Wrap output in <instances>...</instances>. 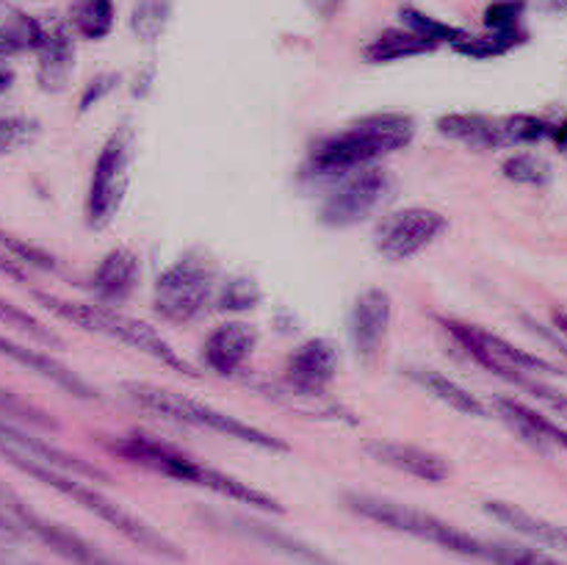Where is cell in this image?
Instances as JSON below:
<instances>
[{
    "label": "cell",
    "instance_id": "40",
    "mask_svg": "<svg viewBox=\"0 0 567 565\" xmlns=\"http://www.w3.org/2000/svg\"><path fill=\"white\" fill-rule=\"evenodd\" d=\"M0 275L11 277V280L25 282V269H22V266L17 264L9 253H0Z\"/></svg>",
    "mask_w": 567,
    "mask_h": 565
},
{
    "label": "cell",
    "instance_id": "12",
    "mask_svg": "<svg viewBox=\"0 0 567 565\" xmlns=\"http://www.w3.org/2000/svg\"><path fill=\"white\" fill-rule=\"evenodd\" d=\"M203 521L210 530L227 532V535L244 537L249 543H258V546L271 548V552L282 554V557L293 559L299 565H341L338 559H332L330 554H324L321 548L310 546L302 537H293L288 532L277 530V526L264 524L258 518H247V515H233V513H214V510H205Z\"/></svg>",
    "mask_w": 567,
    "mask_h": 565
},
{
    "label": "cell",
    "instance_id": "14",
    "mask_svg": "<svg viewBox=\"0 0 567 565\" xmlns=\"http://www.w3.org/2000/svg\"><path fill=\"white\" fill-rule=\"evenodd\" d=\"M22 454V458H31L33 463L48 465V469L64 471V474L83 476V480H97L109 482V474L103 469H97L89 460L78 458V454L64 452V449L53 446V443L42 441V438H33L31 432L22 430L20 424H11V421L0 419V454Z\"/></svg>",
    "mask_w": 567,
    "mask_h": 565
},
{
    "label": "cell",
    "instance_id": "37",
    "mask_svg": "<svg viewBox=\"0 0 567 565\" xmlns=\"http://www.w3.org/2000/svg\"><path fill=\"white\" fill-rule=\"evenodd\" d=\"M491 565H563V563L551 559L548 554L535 552V548L496 541V552H493Z\"/></svg>",
    "mask_w": 567,
    "mask_h": 565
},
{
    "label": "cell",
    "instance_id": "31",
    "mask_svg": "<svg viewBox=\"0 0 567 565\" xmlns=\"http://www.w3.org/2000/svg\"><path fill=\"white\" fill-rule=\"evenodd\" d=\"M402 22L408 31L419 33V37L430 39V42L435 44H452V48L465 37V33H468L463 31V28L449 25V22L443 20H435V17L424 14V11L419 9H402Z\"/></svg>",
    "mask_w": 567,
    "mask_h": 565
},
{
    "label": "cell",
    "instance_id": "5",
    "mask_svg": "<svg viewBox=\"0 0 567 565\" xmlns=\"http://www.w3.org/2000/svg\"><path fill=\"white\" fill-rule=\"evenodd\" d=\"M33 299L42 305L44 310H50L59 319L70 321L78 330L94 332V336L111 338L116 343H125V347L138 349V352L150 355L158 363L169 366L172 371L183 377H197V371L188 366V360H183L147 321L133 319V316L122 314V310L111 308V305H92V302H78V299H64L55 297L48 291H33Z\"/></svg>",
    "mask_w": 567,
    "mask_h": 565
},
{
    "label": "cell",
    "instance_id": "26",
    "mask_svg": "<svg viewBox=\"0 0 567 565\" xmlns=\"http://www.w3.org/2000/svg\"><path fill=\"white\" fill-rule=\"evenodd\" d=\"M116 9L114 0H72L70 22L83 39H105L114 28Z\"/></svg>",
    "mask_w": 567,
    "mask_h": 565
},
{
    "label": "cell",
    "instance_id": "10",
    "mask_svg": "<svg viewBox=\"0 0 567 565\" xmlns=\"http://www.w3.org/2000/svg\"><path fill=\"white\" fill-rule=\"evenodd\" d=\"M388 181L385 170L380 166H363V170L347 172L341 183L330 192L319 210V222L327 227H352L369 219L380 203L385 199Z\"/></svg>",
    "mask_w": 567,
    "mask_h": 565
},
{
    "label": "cell",
    "instance_id": "4",
    "mask_svg": "<svg viewBox=\"0 0 567 565\" xmlns=\"http://www.w3.org/2000/svg\"><path fill=\"white\" fill-rule=\"evenodd\" d=\"M3 458L9 460L14 469H20L22 474L33 476V480L42 482V485L59 491L61 496H66V499H72L75 504H81L86 513H92L94 518L105 521L111 530H116L120 535H125L127 541L136 543V546L144 548V552L155 554V557H161V559H172V563H183V559H186V552H183L175 541H169L166 535H161L153 524H147L144 518H138L136 513H131V510L122 507V504H116L114 499H109L105 493L89 487L86 480H75V476L64 474V471L39 465V463H33L31 458H22V454L9 452V454H3Z\"/></svg>",
    "mask_w": 567,
    "mask_h": 565
},
{
    "label": "cell",
    "instance_id": "19",
    "mask_svg": "<svg viewBox=\"0 0 567 565\" xmlns=\"http://www.w3.org/2000/svg\"><path fill=\"white\" fill-rule=\"evenodd\" d=\"M39 70L37 81L44 92H61L70 83L72 70H75V44H72L70 31L64 22L50 20L44 22L42 42L37 48Z\"/></svg>",
    "mask_w": 567,
    "mask_h": 565
},
{
    "label": "cell",
    "instance_id": "43",
    "mask_svg": "<svg viewBox=\"0 0 567 565\" xmlns=\"http://www.w3.org/2000/svg\"><path fill=\"white\" fill-rule=\"evenodd\" d=\"M0 535H6V537H22V532L17 530V526L11 524V521L6 518L3 513H0Z\"/></svg>",
    "mask_w": 567,
    "mask_h": 565
},
{
    "label": "cell",
    "instance_id": "25",
    "mask_svg": "<svg viewBox=\"0 0 567 565\" xmlns=\"http://www.w3.org/2000/svg\"><path fill=\"white\" fill-rule=\"evenodd\" d=\"M410 377H413V380L419 382L426 393H432L435 399L446 402L449 408L460 410V413H465V415H485V404H482L474 393L465 391L460 382H454L452 377L437 374V371H432V369H413L410 371Z\"/></svg>",
    "mask_w": 567,
    "mask_h": 565
},
{
    "label": "cell",
    "instance_id": "24",
    "mask_svg": "<svg viewBox=\"0 0 567 565\" xmlns=\"http://www.w3.org/2000/svg\"><path fill=\"white\" fill-rule=\"evenodd\" d=\"M432 50H437V44L430 42V39L419 37L408 28H388V31H382L380 37L365 44L363 55L371 64H391V61L415 59V55L432 53Z\"/></svg>",
    "mask_w": 567,
    "mask_h": 565
},
{
    "label": "cell",
    "instance_id": "27",
    "mask_svg": "<svg viewBox=\"0 0 567 565\" xmlns=\"http://www.w3.org/2000/svg\"><path fill=\"white\" fill-rule=\"evenodd\" d=\"M44 22L31 14H11L0 25V55H17L37 50L42 42Z\"/></svg>",
    "mask_w": 567,
    "mask_h": 565
},
{
    "label": "cell",
    "instance_id": "17",
    "mask_svg": "<svg viewBox=\"0 0 567 565\" xmlns=\"http://www.w3.org/2000/svg\"><path fill=\"white\" fill-rule=\"evenodd\" d=\"M365 454L371 460H377L380 465L388 469H396L402 474L415 476V480H424L430 485H441L452 476V465L443 454L430 452L424 446H415V443H399V441H369L365 443Z\"/></svg>",
    "mask_w": 567,
    "mask_h": 565
},
{
    "label": "cell",
    "instance_id": "2",
    "mask_svg": "<svg viewBox=\"0 0 567 565\" xmlns=\"http://www.w3.org/2000/svg\"><path fill=\"white\" fill-rule=\"evenodd\" d=\"M415 136V120L402 111H380L332 133L313 147L308 170L313 175H347L371 166L388 153H399Z\"/></svg>",
    "mask_w": 567,
    "mask_h": 565
},
{
    "label": "cell",
    "instance_id": "38",
    "mask_svg": "<svg viewBox=\"0 0 567 565\" xmlns=\"http://www.w3.org/2000/svg\"><path fill=\"white\" fill-rule=\"evenodd\" d=\"M520 14H524V0H496L485 11L487 31H513V28H520Z\"/></svg>",
    "mask_w": 567,
    "mask_h": 565
},
{
    "label": "cell",
    "instance_id": "16",
    "mask_svg": "<svg viewBox=\"0 0 567 565\" xmlns=\"http://www.w3.org/2000/svg\"><path fill=\"white\" fill-rule=\"evenodd\" d=\"M258 330L247 321H221L205 336L203 363L219 377L241 374L244 366L252 358L255 347H258Z\"/></svg>",
    "mask_w": 567,
    "mask_h": 565
},
{
    "label": "cell",
    "instance_id": "9",
    "mask_svg": "<svg viewBox=\"0 0 567 565\" xmlns=\"http://www.w3.org/2000/svg\"><path fill=\"white\" fill-rule=\"evenodd\" d=\"M127 166H131V133L114 131L94 161L92 186L86 197V216L92 227L111 225L127 192Z\"/></svg>",
    "mask_w": 567,
    "mask_h": 565
},
{
    "label": "cell",
    "instance_id": "41",
    "mask_svg": "<svg viewBox=\"0 0 567 565\" xmlns=\"http://www.w3.org/2000/svg\"><path fill=\"white\" fill-rule=\"evenodd\" d=\"M0 565H37V563H31V559L25 557H17L11 548L3 546V552H0Z\"/></svg>",
    "mask_w": 567,
    "mask_h": 565
},
{
    "label": "cell",
    "instance_id": "35",
    "mask_svg": "<svg viewBox=\"0 0 567 565\" xmlns=\"http://www.w3.org/2000/svg\"><path fill=\"white\" fill-rule=\"evenodd\" d=\"M39 136V122L28 116H0V155L28 147Z\"/></svg>",
    "mask_w": 567,
    "mask_h": 565
},
{
    "label": "cell",
    "instance_id": "29",
    "mask_svg": "<svg viewBox=\"0 0 567 565\" xmlns=\"http://www.w3.org/2000/svg\"><path fill=\"white\" fill-rule=\"evenodd\" d=\"M0 419L20 427H39V430H55V427H59L48 410L28 402V399L17 397V393L6 391V388H0Z\"/></svg>",
    "mask_w": 567,
    "mask_h": 565
},
{
    "label": "cell",
    "instance_id": "11",
    "mask_svg": "<svg viewBox=\"0 0 567 565\" xmlns=\"http://www.w3.org/2000/svg\"><path fill=\"white\" fill-rule=\"evenodd\" d=\"M449 219L435 208H404L396 210L377 236V249L391 264H404L424 253L430 244L446 233Z\"/></svg>",
    "mask_w": 567,
    "mask_h": 565
},
{
    "label": "cell",
    "instance_id": "39",
    "mask_svg": "<svg viewBox=\"0 0 567 565\" xmlns=\"http://www.w3.org/2000/svg\"><path fill=\"white\" fill-rule=\"evenodd\" d=\"M116 81H120V78H116L114 72H111V75H97V78H94V81L86 86V94H83V97H81V111L92 109V105L97 103V100L103 97V94H109L111 89H114Z\"/></svg>",
    "mask_w": 567,
    "mask_h": 565
},
{
    "label": "cell",
    "instance_id": "45",
    "mask_svg": "<svg viewBox=\"0 0 567 565\" xmlns=\"http://www.w3.org/2000/svg\"><path fill=\"white\" fill-rule=\"evenodd\" d=\"M0 552H3V543H0Z\"/></svg>",
    "mask_w": 567,
    "mask_h": 565
},
{
    "label": "cell",
    "instance_id": "33",
    "mask_svg": "<svg viewBox=\"0 0 567 565\" xmlns=\"http://www.w3.org/2000/svg\"><path fill=\"white\" fill-rule=\"evenodd\" d=\"M504 142L509 144H537L551 136V125L535 114H513L502 120Z\"/></svg>",
    "mask_w": 567,
    "mask_h": 565
},
{
    "label": "cell",
    "instance_id": "8",
    "mask_svg": "<svg viewBox=\"0 0 567 565\" xmlns=\"http://www.w3.org/2000/svg\"><path fill=\"white\" fill-rule=\"evenodd\" d=\"M0 513L22 532V535L37 537L42 546H48L50 552L64 557L72 565H122L120 559L109 557L105 552H100L94 543H89L86 537L78 535L70 526L59 524V521H50L48 515L37 513L31 504L22 502L11 487H6L0 482Z\"/></svg>",
    "mask_w": 567,
    "mask_h": 565
},
{
    "label": "cell",
    "instance_id": "21",
    "mask_svg": "<svg viewBox=\"0 0 567 565\" xmlns=\"http://www.w3.org/2000/svg\"><path fill=\"white\" fill-rule=\"evenodd\" d=\"M482 507H485V513L491 515V518L509 526V530L518 532V535L567 554V526L554 524V521L540 518V515L535 513H526L524 507H518V504L513 502H498V499H491V502H485Z\"/></svg>",
    "mask_w": 567,
    "mask_h": 565
},
{
    "label": "cell",
    "instance_id": "6",
    "mask_svg": "<svg viewBox=\"0 0 567 565\" xmlns=\"http://www.w3.org/2000/svg\"><path fill=\"white\" fill-rule=\"evenodd\" d=\"M125 397L131 399L136 408L147 410V413L161 415V419L177 421L186 427H199V430L216 432V435L233 438L238 443H249L255 449H269V452H288V443L282 438L271 435V432L258 430V427L247 424V421L236 419L230 413L210 408V404L199 402V399L186 397L172 388L155 386V382H125L122 386Z\"/></svg>",
    "mask_w": 567,
    "mask_h": 565
},
{
    "label": "cell",
    "instance_id": "13",
    "mask_svg": "<svg viewBox=\"0 0 567 565\" xmlns=\"http://www.w3.org/2000/svg\"><path fill=\"white\" fill-rule=\"evenodd\" d=\"M338 366H341V352L338 343L330 338H310L299 343L286 360V377L282 388L291 393H308V397H321L336 380Z\"/></svg>",
    "mask_w": 567,
    "mask_h": 565
},
{
    "label": "cell",
    "instance_id": "44",
    "mask_svg": "<svg viewBox=\"0 0 567 565\" xmlns=\"http://www.w3.org/2000/svg\"><path fill=\"white\" fill-rule=\"evenodd\" d=\"M554 327L567 336V314H563V310H554Z\"/></svg>",
    "mask_w": 567,
    "mask_h": 565
},
{
    "label": "cell",
    "instance_id": "28",
    "mask_svg": "<svg viewBox=\"0 0 567 565\" xmlns=\"http://www.w3.org/2000/svg\"><path fill=\"white\" fill-rule=\"evenodd\" d=\"M526 42V33L520 28H513V31H487L485 37H476V33H465L454 50L463 55H471V59H496V55L509 53L518 44Z\"/></svg>",
    "mask_w": 567,
    "mask_h": 565
},
{
    "label": "cell",
    "instance_id": "42",
    "mask_svg": "<svg viewBox=\"0 0 567 565\" xmlns=\"http://www.w3.org/2000/svg\"><path fill=\"white\" fill-rule=\"evenodd\" d=\"M11 83H14V72H11V66L0 59V92H6Z\"/></svg>",
    "mask_w": 567,
    "mask_h": 565
},
{
    "label": "cell",
    "instance_id": "20",
    "mask_svg": "<svg viewBox=\"0 0 567 565\" xmlns=\"http://www.w3.org/2000/svg\"><path fill=\"white\" fill-rule=\"evenodd\" d=\"M0 355H3V358H9L11 363L25 366V369L33 371V374L44 377V380L53 382L55 388H61V391L70 393V397L97 399V391H94V388L89 386L83 377H78L75 371L66 369L64 363H59V360L50 358V355L39 352V349H28V347H22V343L11 341V338L0 336Z\"/></svg>",
    "mask_w": 567,
    "mask_h": 565
},
{
    "label": "cell",
    "instance_id": "15",
    "mask_svg": "<svg viewBox=\"0 0 567 565\" xmlns=\"http://www.w3.org/2000/svg\"><path fill=\"white\" fill-rule=\"evenodd\" d=\"M393 319V299L391 294L382 288H369L354 299L352 319H349V330H352V347L363 363H374L380 358L382 347H385L388 330H391Z\"/></svg>",
    "mask_w": 567,
    "mask_h": 565
},
{
    "label": "cell",
    "instance_id": "34",
    "mask_svg": "<svg viewBox=\"0 0 567 565\" xmlns=\"http://www.w3.org/2000/svg\"><path fill=\"white\" fill-rule=\"evenodd\" d=\"M0 319H3L6 325L22 330L25 336L37 338L39 343H48V347H59V343H61V338L55 336V332H50L48 327L42 325V321L33 319L31 314H25V310L17 308V305H11L9 299H3V297H0Z\"/></svg>",
    "mask_w": 567,
    "mask_h": 565
},
{
    "label": "cell",
    "instance_id": "3",
    "mask_svg": "<svg viewBox=\"0 0 567 565\" xmlns=\"http://www.w3.org/2000/svg\"><path fill=\"white\" fill-rule=\"evenodd\" d=\"M341 502L349 513L363 521H371V524H380L385 530L419 537V541L443 548L449 554H457V557L493 563L496 541H482V537L471 535V532L460 530V526L449 524V521L437 518V515L426 513V510L410 507V504L393 502V499L363 491L343 493Z\"/></svg>",
    "mask_w": 567,
    "mask_h": 565
},
{
    "label": "cell",
    "instance_id": "23",
    "mask_svg": "<svg viewBox=\"0 0 567 565\" xmlns=\"http://www.w3.org/2000/svg\"><path fill=\"white\" fill-rule=\"evenodd\" d=\"M496 408L498 413H502V419L507 421L509 427H515V430H518L535 449L548 452V446H563L567 452V430L554 424V421H548L546 415L526 408L518 399H496Z\"/></svg>",
    "mask_w": 567,
    "mask_h": 565
},
{
    "label": "cell",
    "instance_id": "32",
    "mask_svg": "<svg viewBox=\"0 0 567 565\" xmlns=\"http://www.w3.org/2000/svg\"><path fill=\"white\" fill-rule=\"evenodd\" d=\"M504 177L520 186H546L551 181V164L535 153L509 155L502 166Z\"/></svg>",
    "mask_w": 567,
    "mask_h": 565
},
{
    "label": "cell",
    "instance_id": "22",
    "mask_svg": "<svg viewBox=\"0 0 567 565\" xmlns=\"http://www.w3.org/2000/svg\"><path fill=\"white\" fill-rule=\"evenodd\" d=\"M437 131L454 142L474 150H498L507 147L502 131V120H493L487 114H474V111H452L437 120Z\"/></svg>",
    "mask_w": 567,
    "mask_h": 565
},
{
    "label": "cell",
    "instance_id": "1",
    "mask_svg": "<svg viewBox=\"0 0 567 565\" xmlns=\"http://www.w3.org/2000/svg\"><path fill=\"white\" fill-rule=\"evenodd\" d=\"M105 449L114 452L116 458L138 465V469H147L153 471V474L166 476V480L205 487V491H214L238 504H249V507L260 510V513L277 515L286 510L266 491H258V487L247 485V482L236 480V476L225 474V471L214 469V465L199 463L197 458L186 454L183 449L172 446V443L166 441H158V438L144 435V432H127V435L111 438V441L105 443Z\"/></svg>",
    "mask_w": 567,
    "mask_h": 565
},
{
    "label": "cell",
    "instance_id": "18",
    "mask_svg": "<svg viewBox=\"0 0 567 565\" xmlns=\"http://www.w3.org/2000/svg\"><path fill=\"white\" fill-rule=\"evenodd\" d=\"M138 280H142V266L138 255L127 247L111 249L103 255L92 271V291L100 299V305H122L136 294Z\"/></svg>",
    "mask_w": 567,
    "mask_h": 565
},
{
    "label": "cell",
    "instance_id": "30",
    "mask_svg": "<svg viewBox=\"0 0 567 565\" xmlns=\"http://www.w3.org/2000/svg\"><path fill=\"white\" fill-rule=\"evenodd\" d=\"M172 17V0H136L131 28L142 42H155Z\"/></svg>",
    "mask_w": 567,
    "mask_h": 565
},
{
    "label": "cell",
    "instance_id": "7",
    "mask_svg": "<svg viewBox=\"0 0 567 565\" xmlns=\"http://www.w3.org/2000/svg\"><path fill=\"white\" fill-rule=\"evenodd\" d=\"M216 297V269L208 258L188 253L166 266L164 275L155 280L153 308L155 314L172 325L197 321L210 308Z\"/></svg>",
    "mask_w": 567,
    "mask_h": 565
},
{
    "label": "cell",
    "instance_id": "46",
    "mask_svg": "<svg viewBox=\"0 0 567 565\" xmlns=\"http://www.w3.org/2000/svg\"><path fill=\"white\" fill-rule=\"evenodd\" d=\"M565 150H567V147H565Z\"/></svg>",
    "mask_w": 567,
    "mask_h": 565
},
{
    "label": "cell",
    "instance_id": "36",
    "mask_svg": "<svg viewBox=\"0 0 567 565\" xmlns=\"http://www.w3.org/2000/svg\"><path fill=\"white\" fill-rule=\"evenodd\" d=\"M260 299V288L255 286V280L249 277H238V280H230L219 294V308L225 310H249L255 308Z\"/></svg>",
    "mask_w": 567,
    "mask_h": 565
}]
</instances>
